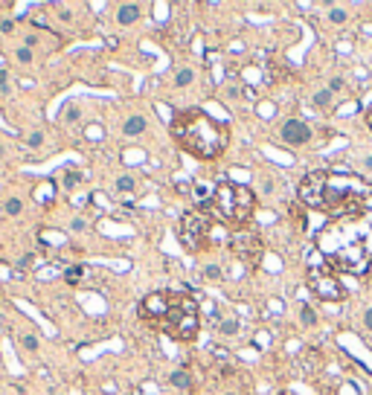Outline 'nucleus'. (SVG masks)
I'll return each mask as SVG.
<instances>
[{"label": "nucleus", "instance_id": "4be33fe9", "mask_svg": "<svg viewBox=\"0 0 372 395\" xmlns=\"http://www.w3.org/2000/svg\"><path fill=\"white\" fill-rule=\"evenodd\" d=\"M81 276H84V267H81V265H73V267H67V273H64V279H67L70 285H76V282H79Z\"/></svg>", "mask_w": 372, "mask_h": 395}, {"label": "nucleus", "instance_id": "cd10ccee", "mask_svg": "<svg viewBox=\"0 0 372 395\" xmlns=\"http://www.w3.org/2000/svg\"><path fill=\"white\" fill-rule=\"evenodd\" d=\"M360 323H363V328H366V331H372V305H369V308H366V311H363V317H360Z\"/></svg>", "mask_w": 372, "mask_h": 395}, {"label": "nucleus", "instance_id": "0eeeda50", "mask_svg": "<svg viewBox=\"0 0 372 395\" xmlns=\"http://www.w3.org/2000/svg\"><path fill=\"white\" fill-rule=\"evenodd\" d=\"M276 139L282 145H288V149H302V145H308L314 139V131L311 125L300 119V116H288V119H282L276 128Z\"/></svg>", "mask_w": 372, "mask_h": 395}, {"label": "nucleus", "instance_id": "423d86ee", "mask_svg": "<svg viewBox=\"0 0 372 395\" xmlns=\"http://www.w3.org/2000/svg\"><path fill=\"white\" fill-rule=\"evenodd\" d=\"M174 305H177V293H172V290H154V293H149L146 300L140 302V314L154 328H160L166 323V317L172 314Z\"/></svg>", "mask_w": 372, "mask_h": 395}, {"label": "nucleus", "instance_id": "f8f14e48", "mask_svg": "<svg viewBox=\"0 0 372 395\" xmlns=\"http://www.w3.org/2000/svg\"><path fill=\"white\" fill-rule=\"evenodd\" d=\"M169 383H172L174 389H192V386H195V381H192L189 369H174L172 375H169Z\"/></svg>", "mask_w": 372, "mask_h": 395}, {"label": "nucleus", "instance_id": "b1692460", "mask_svg": "<svg viewBox=\"0 0 372 395\" xmlns=\"http://www.w3.org/2000/svg\"><path fill=\"white\" fill-rule=\"evenodd\" d=\"M204 276H207L209 282H218V279H224V270H221L218 265H207L204 267Z\"/></svg>", "mask_w": 372, "mask_h": 395}, {"label": "nucleus", "instance_id": "ddd939ff", "mask_svg": "<svg viewBox=\"0 0 372 395\" xmlns=\"http://www.w3.org/2000/svg\"><path fill=\"white\" fill-rule=\"evenodd\" d=\"M195 79H198V73L192 67H177L172 76L174 87H189V84H195Z\"/></svg>", "mask_w": 372, "mask_h": 395}, {"label": "nucleus", "instance_id": "f3484780", "mask_svg": "<svg viewBox=\"0 0 372 395\" xmlns=\"http://www.w3.org/2000/svg\"><path fill=\"white\" fill-rule=\"evenodd\" d=\"M137 189V177H131V174H122V177H116V192H122V195H131Z\"/></svg>", "mask_w": 372, "mask_h": 395}, {"label": "nucleus", "instance_id": "dca6fc26", "mask_svg": "<svg viewBox=\"0 0 372 395\" xmlns=\"http://www.w3.org/2000/svg\"><path fill=\"white\" fill-rule=\"evenodd\" d=\"M300 320H302L305 328H314V325H317V311H314L308 302H302V305H300Z\"/></svg>", "mask_w": 372, "mask_h": 395}, {"label": "nucleus", "instance_id": "f257e3e1", "mask_svg": "<svg viewBox=\"0 0 372 395\" xmlns=\"http://www.w3.org/2000/svg\"><path fill=\"white\" fill-rule=\"evenodd\" d=\"M169 134L183 151L198 160H215L230 142V125L207 114L204 108H186L172 116Z\"/></svg>", "mask_w": 372, "mask_h": 395}, {"label": "nucleus", "instance_id": "2f4dec72", "mask_svg": "<svg viewBox=\"0 0 372 395\" xmlns=\"http://www.w3.org/2000/svg\"><path fill=\"white\" fill-rule=\"evenodd\" d=\"M366 125H369V131H372V108H369V114H366Z\"/></svg>", "mask_w": 372, "mask_h": 395}, {"label": "nucleus", "instance_id": "473e14b6", "mask_svg": "<svg viewBox=\"0 0 372 395\" xmlns=\"http://www.w3.org/2000/svg\"><path fill=\"white\" fill-rule=\"evenodd\" d=\"M3 154H6V151H3V149H0V160H3Z\"/></svg>", "mask_w": 372, "mask_h": 395}, {"label": "nucleus", "instance_id": "a211bd4d", "mask_svg": "<svg viewBox=\"0 0 372 395\" xmlns=\"http://www.w3.org/2000/svg\"><path fill=\"white\" fill-rule=\"evenodd\" d=\"M81 180H84V177H81L76 169H64V180H61V186H64V189H76Z\"/></svg>", "mask_w": 372, "mask_h": 395}, {"label": "nucleus", "instance_id": "9d476101", "mask_svg": "<svg viewBox=\"0 0 372 395\" xmlns=\"http://www.w3.org/2000/svg\"><path fill=\"white\" fill-rule=\"evenodd\" d=\"M140 6L137 3H122L119 9H116V23L119 26H131V23H137L140 21Z\"/></svg>", "mask_w": 372, "mask_h": 395}, {"label": "nucleus", "instance_id": "39448f33", "mask_svg": "<svg viewBox=\"0 0 372 395\" xmlns=\"http://www.w3.org/2000/svg\"><path fill=\"white\" fill-rule=\"evenodd\" d=\"M308 285H311L314 297L323 302H340L346 297V288H343V282L337 279L332 267H311L308 270Z\"/></svg>", "mask_w": 372, "mask_h": 395}, {"label": "nucleus", "instance_id": "c85d7f7f", "mask_svg": "<svg viewBox=\"0 0 372 395\" xmlns=\"http://www.w3.org/2000/svg\"><path fill=\"white\" fill-rule=\"evenodd\" d=\"M6 90H9V73L0 70V93H6Z\"/></svg>", "mask_w": 372, "mask_h": 395}, {"label": "nucleus", "instance_id": "a878e982", "mask_svg": "<svg viewBox=\"0 0 372 395\" xmlns=\"http://www.w3.org/2000/svg\"><path fill=\"white\" fill-rule=\"evenodd\" d=\"M26 145H29V149H41V145H44V131H32V134L26 137Z\"/></svg>", "mask_w": 372, "mask_h": 395}, {"label": "nucleus", "instance_id": "aec40b11", "mask_svg": "<svg viewBox=\"0 0 372 395\" xmlns=\"http://www.w3.org/2000/svg\"><path fill=\"white\" fill-rule=\"evenodd\" d=\"M81 119V108L79 105H67V111H64V125H76Z\"/></svg>", "mask_w": 372, "mask_h": 395}, {"label": "nucleus", "instance_id": "4468645a", "mask_svg": "<svg viewBox=\"0 0 372 395\" xmlns=\"http://www.w3.org/2000/svg\"><path fill=\"white\" fill-rule=\"evenodd\" d=\"M311 105L317 108V111H332V105H335V93L329 90V87H326V90H317L311 96Z\"/></svg>", "mask_w": 372, "mask_h": 395}, {"label": "nucleus", "instance_id": "7c9ffc66", "mask_svg": "<svg viewBox=\"0 0 372 395\" xmlns=\"http://www.w3.org/2000/svg\"><path fill=\"white\" fill-rule=\"evenodd\" d=\"M360 166H363V169H366V172H372V154H366V157H363V160H360Z\"/></svg>", "mask_w": 372, "mask_h": 395}, {"label": "nucleus", "instance_id": "1a4fd4ad", "mask_svg": "<svg viewBox=\"0 0 372 395\" xmlns=\"http://www.w3.org/2000/svg\"><path fill=\"white\" fill-rule=\"evenodd\" d=\"M146 128H149V119H146V116H143V114H131L125 122H122V134H125V137H140Z\"/></svg>", "mask_w": 372, "mask_h": 395}, {"label": "nucleus", "instance_id": "393cba45", "mask_svg": "<svg viewBox=\"0 0 372 395\" xmlns=\"http://www.w3.org/2000/svg\"><path fill=\"white\" fill-rule=\"evenodd\" d=\"M21 346L26 349V352H38V346H41V343H38V337H35V334H23L21 337Z\"/></svg>", "mask_w": 372, "mask_h": 395}, {"label": "nucleus", "instance_id": "6ab92c4d", "mask_svg": "<svg viewBox=\"0 0 372 395\" xmlns=\"http://www.w3.org/2000/svg\"><path fill=\"white\" fill-rule=\"evenodd\" d=\"M329 21H332V23H346L349 21V9H343V6H332V9H329Z\"/></svg>", "mask_w": 372, "mask_h": 395}, {"label": "nucleus", "instance_id": "f03ea898", "mask_svg": "<svg viewBox=\"0 0 372 395\" xmlns=\"http://www.w3.org/2000/svg\"><path fill=\"white\" fill-rule=\"evenodd\" d=\"M212 209V218L221 221V224H239L244 227L247 221L253 218V209H256V198L250 189H244L239 183H230V180H221L215 186V195L207 204Z\"/></svg>", "mask_w": 372, "mask_h": 395}, {"label": "nucleus", "instance_id": "20e7f679", "mask_svg": "<svg viewBox=\"0 0 372 395\" xmlns=\"http://www.w3.org/2000/svg\"><path fill=\"white\" fill-rule=\"evenodd\" d=\"M212 215L207 209H198V212H189L180 218V227H177V238L183 244L186 250H201L207 247V232L212 227Z\"/></svg>", "mask_w": 372, "mask_h": 395}, {"label": "nucleus", "instance_id": "5701e85b", "mask_svg": "<svg viewBox=\"0 0 372 395\" xmlns=\"http://www.w3.org/2000/svg\"><path fill=\"white\" fill-rule=\"evenodd\" d=\"M15 58H18L21 64H32V61H35V53L29 50V46H21V50H15Z\"/></svg>", "mask_w": 372, "mask_h": 395}, {"label": "nucleus", "instance_id": "412c9836", "mask_svg": "<svg viewBox=\"0 0 372 395\" xmlns=\"http://www.w3.org/2000/svg\"><path fill=\"white\" fill-rule=\"evenodd\" d=\"M21 209H23L21 198H9V201L3 204V212H6V215H21Z\"/></svg>", "mask_w": 372, "mask_h": 395}, {"label": "nucleus", "instance_id": "9b49d317", "mask_svg": "<svg viewBox=\"0 0 372 395\" xmlns=\"http://www.w3.org/2000/svg\"><path fill=\"white\" fill-rule=\"evenodd\" d=\"M215 331H218L221 337H236L239 331H242V323H239V317H218L215 320Z\"/></svg>", "mask_w": 372, "mask_h": 395}, {"label": "nucleus", "instance_id": "2eb2a0df", "mask_svg": "<svg viewBox=\"0 0 372 395\" xmlns=\"http://www.w3.org/2000/svg\"><path fill=\"white\" fill-rule=\"evenodd\" d=\"M81 137L90 139V142H102V139H105V128L99 125V122H87V125L81 128Z\"/></svg>", "mask_w": 372, "mask_h": 395}, {"label": "nucleus", "instance_id": "6e6552de", "mask_svg": "<svg viewBox=\"0 0 372 395\" xmlns=\"http://www.w3.org/2000/svg\"><path fill=\"white\" fill-rule=\"evenodd\" d=\"M230 247L239 259H244V265H256L259 256H262V241H259V235L250 227H239V230L232 232Z\"/></svg>", "mask_w": 372, "mask_h": 395}, {"label": "nucleus", "instance_id": "bb28decb", "mask_svg": "<svg viewBox=\"0 0 372 395\" xmlns=\"http://www.w3.org/2000/svg\"><path fill=\"white\" fill-rule=\"evenodd\" d=\"M12 29H15V21H12V18H3V21H0V35H12Z\"/></svg>", "mask_w": 372, "mask_h": 395}, {"label": "nucleus", "instance_id": "c756f323", "mask_svg": "<svg viewBox=\"0 0 372 395\" xmlns=\"http://www.w3.org/2000/svg\"><path fill=\"white\" fill-rule=\"evenodd\" d=\"M329 90L340 93V90H343V79H340V76H337V79H332V81H329Z\"/></svg>", "mask_w": 372, "mask_h": 395}, {"label": "nucleus", "instance_id": "7ed1b4c3", "mask_svg": "<svg viewBox=\"0 0 372 395\" xmlns=\"http://www.w3.org/2000/svg\"><path fill=\"white\" fill-rule=\"evenodd\" d=\"M160 331H166L174 340L192 343L201 331V314H198V302L186 293H177V305L172 308V314L166 317V323L160 325Z\"/></svg>", "mask_w": 372, "mask_h": 395}]
</instances>
